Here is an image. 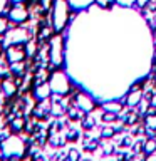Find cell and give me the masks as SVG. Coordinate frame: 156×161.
I'll return each mask as SVG.
<instances>
[{"instance_id":"cell-1","label":"cell","mask_w":156,"mask_h":161,"mask_svg":"<svg viewBox=\"0 0 156 161\" xmlns=\"http://www.w3.org/2000/svg\"><path fill=\"white\" fill-rule=\"evenodd\" d=\"M2 151L8 161H22L29 156V144L24 143L19 136H8L2 141Z\"/></svg>"},{"instance_id":"cell-2","label":"cell","mask_w":156,"mask_h":161,"mask_svg":"<svg viewBox=\"0 0 156 161\" xmlns=\"http://www.w3.org/2000/svg\"><path fill=\"white\" fill-rule=\"evenodd\" d=\"M70 5L69 0H54L52 8H50V25L54 32H60L70 19Z\"/></svg>"},{"instance_id":"cell-3","label":"cell","mask_w":156,"mask_h":161,"mask_svg":"<svg viewBox=\"0 0 156 161\" xmlns=\"http://www.w3.org/2000/svg\"><path fill=\"white\" fill-rule=\"evenodd\" d=\"M49 84H50V91L57 96V97H64V96H69L70 92V82L67 79L62 70H54L50 72V77H49Z\"/></svg>"},{"instance_id":"cell-4","label":"cell","mask_w":156,"mask_h":161,"mask_svg":"<svg viewBox=\"0 0 156 161\" xmlns=\"http://www.w3.org/2000/svg\"><path fill=\"white\" fill-rule=\"evenodd\" d=\"M49 62L50 67L59 69L64 62V54H62V37L60 35H52L49 40Z\"/></svg>"},{"instance_id":"cell-5","label":"cell","mask_w":156,"mask_h":161,"mask_svg":"<svg viewBox=\"0 0 156 161\" xmlns=\"http://www.w3.org/2000/svg\"><path fill=\"white\" fill-rule=\"evenodd\" d=\"M3 37L10 40V44H25L27 40L32 39V32L22 25H14V29H8Z\"/></svg>"},{"instance_id":"cell-6","label":"cell","mask_w":156,"mask_h":161,"mask_svg":"<svg viewBox=\"0 0 156 161\" xmlns=\"http://www.w3.org/2000/svg\"><path fill=\"white\" fill-rule=\"evenodd\" d=\"M7 17L10 20V24L14 25H22L29 20V8H25L24 2H15L12 5V8L8 10Z\"/></svg>"},{"instance_id":"cell-7","label":"cell","mask_w":156,"mask_h":161,"mask_svg":"<svg viewBox=\"0 0 156 161\" xmlns=\"http://www.w3.org/2000/svg\"><path fill=\"white\" fill-rule=\"evenodd\" d=\"M5 60L7 64H14V62H24L27 59V52H25V44H10L5 49Z\"/></svg>"},{"instance_id":"cell-8","label":"cell","mask_w":156,"mask_h":161,"mask_svg":"<svg viewBox=\"0 0 156 161\" xmlns=\"http://www.w3.org/2000/svg\"><path fill=\"white\" fill-rule=\"evenodd\" d=\"M50 84L45 80V82H40V84H35L34 89H32V96L35 101H44V99H49L50 96Z\"/></svg>"},{"instance_id":"cell-9","label":"cell","mask_w":156,"mask_h":161,"mask_svg":"<svg viewBox=\"0 0 156 161\" xmlns=\"http://www.w3.org/2000/svg\"><path fill=\"white\" fill-rule=\"evenodd\" d=\"M0 89H2V92L7 96L8 99L14 97V96L17 94V91H19V87H17V86H15V82H14V77H12V75L0 80Z\"/></svg>"},{"instance_id":"cell-10","label":"cell","mask_w":156,"mask_h":161,"mask_svg":"<svg viewBox=\"0 0 156 161\" xmlns=\"http://www.w3.org/2000/svg\"><path fill=\"white\" fill-rule=\"evenodd\" d=\"M141 101H143V89H138V91H131V92H128V96L121 101V103H128L129 108H136Z\"/></svg>"},{"instance_id":"cell-11","label":"cell","mask_w":156,"mask_h":161,"mask_svg":"<svg viewBox=\"0 0 156 161\" xmlns=\"http://www.w3.org/2000/svg\"><path fill=\"white\" fill-rule=\"evenodd\" d=\"M25 123H27V118H24L22 114L15 116V118L10 121V129H12L15 134H19V133H22V131L25 129Z\"/></svg>"},{"instance_id":"cell-12","label":"cell","mask_w":156,"mask_h":161,"mask_svg":"<svg viewBox=\"0 0 156 161\" xmlns=\"http://www.w3.org/2000/svg\"><path fill=\"white\" fill-rule=\"evenodd\" d=\"M65 114H67V118H69L70 121H81V119L86 116L84 111L81 109V108H77L75 104H70L69 108H67V113H65Z\"/></svg>"},{"instance_id":"cell-13","label":"cell","mask_w":156,"mask_h":161,"mask_svg":"<svg viewBox=\"0 0 156 161\" xmlns=\"http://www.w3.org/2000/svg\"><path fill=\"white\" fill-rule=\"evenodd\" d=\"M99 146H101V141L98 138H91V136L84 138V151H87V153H94Z\"/></svg>"},{"instance_id":"cell-14","label":"cell","mask_w":156,"mask_h":161,"mask_svg":"<svg viewBox=\"0 0 156 161\" xmlns=\"http://www.w3.org/2000/svg\"><path fill=\"white\" fill-rule=\"evenodd\" d=\"M143 153H144V154H151V153H156V138H148V139H144Z\"/></svg>"},{"instance_id":"cell-15","label":"cell","mask_w":156,"mask_h":161,"mask_svg":"<svg viewBox=\"0 0 156 161\" xmlns=\"http://www.w3.org/2000/svg\"><path fill=\"white\" fill-rule=\"evenodd\" d=\"M81 126H82L84 131H91L96 126V119L92 116H84V118L81 119Z\"/></svg>"},{"instance_id":"cell-16","label":"cell","mask_w":156,"mask_h":161,"mask_svg":"<svg viewBox=\"0 0 156 161\" xmlns=\"http://www.w3.org/2000/svg\"><path fill=\"white\" fill-rule=\"evenodd\" d=\"M103 108H104V111H111V113L119 114L124 109V106H123V103H106Z\"/></svg>"},{"instance_id":"cell-17","label":"cell","mask_w":156,"mask_h":161,"mask_svg":"<svg viewBox=\"0 0 156 161\" xmlns=\"http://www.w3.org/2000/svg\"><path fill=\"white\" fill-rule=\"evenodd\" d=\"M116 141H118V146L121 149H128V148H131V144H133V139H131V136H128V134H124L123 138H118Z\"/></svg>"},{"instance_id":"cell-18","label":"cell","mask_w":156,"mask_h":161,"mask_svg":"<svg viewBox=\"0 0 156 161\" xmlns=\"http://www.w3.org/2000/svg\"><path fill=\"white\" fill-rule=\"evenodd\" d=\"M101 121L106 124H109V123H116L118 121V114L116 113H111V111H104V114L101 116Z\"/></svg>"},{"instance_id":"cell-19","label":"cell","mask_w":156,"mask_h":161,"mask_svg":"<svg viewBox=\"0 0 156 161\" xmlns=\"http://www.w3.org/2000/svg\"><path fill=\"white\" fill-rule=\"evenodd\" d=\"M64 136H65V141H69V143H75V141L81 138V133L77 129H67V133H65Z\"/></svg>"},{"instance_id":"cell-20","label":"cell","mask_w":156,"mask_h":161,"mask_svg":"<svg viewBox=\"0 0 156 161\" xmlns=\"http://www.w3.org/2000/svg\"><path fill=\"white\" fill-rule=\"evenodd\" d=\"M94 0H69V5H72L75 8H86L92 3Z\"/></svg>"},{"instance_id":"cell-21","label":"cell","mask_w":156,"mask_h":161,"mask_svg":"<svg viewBox=\"0 0 156 161\" xmlns=\"http://www.w3.org/2000/svg\"><path fill=\"white\" fill-rule=\"evenodd\" d=\"M114 136H116V129L111 128V126H106V128L101 129V138L103 139H111V138H114Z\"/></svg>"},{"instance_id":"cell-22","label":"cell","mask_w":156,"mask_h":161,"mask_svg":"<svg viewBox=\"0 0 156 161\" xmlns=\"http://www.w3.org/2000/svg\"><path fill=\"white\" fill-rule=\"evenodd\" d=\"M65 159H67V161H81V153H79L75 148H70V149L67 151Z\"/></svg>"},{"instance_id":"cell-23","label":"cell","mask_w":156,"mask_h":161,"mask_svg":"<svg viewBox=\"0 0 156 161\" xmlns=\"http://www.w3.org/2000/svg\"><path fill=\"white\" fill-rule=\"evenodd\" d=\"M143 146H144V139H138L131 144V151L133 153H143Z\"/></svg>"},{"instance_id":"cell-24","label":"cell","mask_w":156,"mask_h":161,"mask_svg":"<svg viewBox=\"0 0 156 161\" xmlns=\"http://www.w3.org/2000/svg\"><path fill=\"white\" fill-rule=\"evenodd\" d=\"M96 2H98V5L101 8H113L114 7V3H116V0H96Z\"/></svg>"},{"instance_id":"cell-25","label":"cell","mask_w":156,"mask_h":161,"mask_svg":"<svg viewBox=\"0 0 156 161\" xmlns=\"http://www.w3.org/2000/svg\"><path fill=\"white\" fill-rule=\"evenodd\" d=\"M129 156L131 154H128L124 149L123 151H116V158H118V161H129Z\"/></svg>"},{"instance_id":"cell-26","label":"cell","mask_w":156,"mask_h":161,"mask_svg":"<svg viewBox=\"0 0 156 161\" xmlns=\"http://www.w3.org/2000/svg\"><path fill=\"white\" fill-rule=\"evenodd\" d=\"M114 151H116V149H114V146L111 144V143H108V144H104V146H103V154H104V156H109V154H113Z\"/></svg>"},{"instance_id":"cell-27","label":"cell","mask_w":156,"mask_h":161,"mask_svg":"<svg viewBox=\"0 0 156 161\" xmlns=\"http://www.w3.org/2000/svg\"><path fill=\"white\" fill-rule=\"evenodd\" d=\"M116 3H119L121 7H133L136 0H116Z\"/></svg>"},{"instance_id":"cell-28","label":"cell","mask_w":156,"mask_h":161,"mask_svg":"<svg viewBox=\"0 0 156 161\" xmlns=\"http://www.w3.org/2000/svg\"><path fill=\"white\" fill-rule=\"evenodd\" d=\"M148 2H149V0H136V3H138L141 8H144L146 5H148Z\"/></svg>"},{"instance_id":"cell-29","label":"cell","mask_w":156,"mask_h":161,"mask_svg":"<svg viewBox=\"0 0 156 161\" xmlns=\"http://www.w3.org/2000/svg\"><path fill=\"white\" fill-rule=\"evenodd\" d=\"M149 106L151 108H156V92L151 96V99H149Z\"/></svg>"},{"instance_id":"cell-30","label":"cell","mask_w":156,"mask_h":161,"mask_svg":"<svg viewBox=\"0 0 156 161\" xmlns=\"http://www.w3.org/2000/svg\"><path fill=\"white\" fill-rule=\"evenodd\" d=\"M5 97H7V96H5L3 92H0V108H2V106H5V103H7V101H5Z\"/></svg>"},{"instance_id":"cell-31","label":"cell","mask_w":156,"mask_h":161,"mask_svg":"<svg viewBox=\"0 0 156 161\" xmlns=\"http://www.w3.org/2000/svg\"><path fill=\"white\" fill-rule=\"evenodd\" d=\"M34 161H47V159H44L42 156H35V158H34Z\"/></svg>"},{"instance_id":"cell-32","label":"cell","mask_w":156,"mask_h":161,"mask_svg":"<svg viewBox=\"0 0 156 161\" xmlns=\"http://www.w3.org/2000/svg\"><path fill=\"white\" fill-rule=\"evenodd\" d=\"M0 161H5V156L3 154H0Z\"/></svg>"},{"instance_id":"cell-33","label":"cell","mask_w":156,"mask_h":161,"mask_svg":"<svg viewBox=\"0 0 156 161\" xmlns=\"http://www.w3.org/2000/svg\"><path fill=\"white\" fill-rule=\"evenodd\" d=\"M15 2H25V0H14V3H15Z\"/></svg>"},{"instance_id":"cell-34","label":"cell","mask_w":156,"mask_h":161,"mask_svg":"<svg viewBox=\"0 0 156 161\" xmlns=\"http://www.w3.org/2000/svg\"><path fill=\"white\" fill-rule=\"evenodd\" d=\"M104 161H113V159H104Z\"/></svg>"},{"instance_id":"cell-35","label":"cell","mask_w":156,"mask_h":161,"mask_svg":"<svg viewBox=\"0 0 156 161\" xmlns=\"http://www.w3.org/2000/svg\"><path fill=\"white\" fill-rule=\"evenodd\" d=\"M84 161H92V159H84Z\"/></svg>"}]
</instances>
